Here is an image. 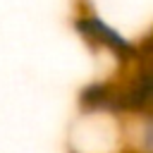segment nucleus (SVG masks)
I'll return each instance as SVG.
<instances>
[{
	"label": "nucleus",
	"mask_w": 153,
	"mask_h": 153,
	"mask_svg": "<svg viewBox=\"0 0 153 153\" xmlns=\"http://www.w3.org/2000/svg\"><path fill=\"white\" fill-rule=\"evenodd\" d=\"M74 26H76V31H79L86 41H91V43H96V45H100V48H108L110 53H115V55H120V57H131V55L136 53V48H134L120 31H115L108 22H103V19L96 17V14H81V17H76Z\"/></svg>",
	"instance_id": "f257e3e1"
}]
</instances>
